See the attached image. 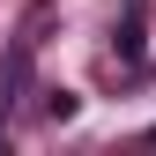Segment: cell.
Instances as JSON below:
<instances>
[{
  "instance_id": "cell-1",
  "label": "cell",
  "mask_w": 156,
  "mask_h": 156,
  "mask_svg": "<svg viewBox=\"0 0 156 156\" xmlns=\"http://www.w3.org/2000/svg\"><path fill=\"white\" fill-rule=\"evenodd\" d=\"M112 67H119V74H149L156 67V52H149V8H141V0L112 23Z\"/></svg>"
},
{
  "instance_id": "cell-2",
  "label": "cell",
  "mask_w": 156,
  "mask_h": 156,
  "mask_svg": "<svg viewBox=\"0 0 156 156\" xmlns=\"http://www.w3.org/2000/svg\"><path fill=\"white\" fill-rule=\"evenodd\" d=\"M37 97H45V104H37V112H45L52 126H60V119H74V89H37Z\"/></svg>"
},
{
  "instance_id": "cell-3",
  "label": "cell",
  "mask_w": 156,
  "mask_h": 156,
  "mask_svg": "<svg viewBox=\"0 0 156 156\" xmlns=\"http://www.w3.org/2000/svg\"><path fill=\"white\" fill-rule=\"evenodd\" d=\"M149 149H156V134H149Z\"/></svg>"
}]
</instances>
